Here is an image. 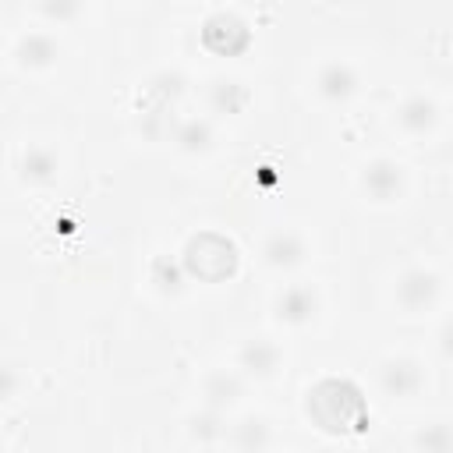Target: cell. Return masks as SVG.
Here are the masks:
<instances>
[{"label": "cell", "instance_id": "3", "mask_svg": "<svg viewBox=\"0 0 453 453\" xmlns=\"http://www.w3.org/2000/svg\"><path fill=\"white\" fill-rule=\"evenodd\" d=\"M202 46L216 57H241L251 46V28L234 11H216L202 21Z\"/></svg>", "mask_w": 453, "mask_h": 453}, {"label": "cell", "instance_id": "19", "mask_svg": "<svg viewBox=\"0 0 453 453\" xmlns=\"http://www.w3.org/2000/svg\"><path fill=\"white\" fill-rule=\"evenodd\" d=\"M149 280H152V287H156L159 294H166V297H177L191 276H188V269H184V262H180V258H170V255H156V258L149 262Z\"/></svg>", "mask_w": 453, "mask_h": 453}, {"label": "cell", "instance_id": "6", "mask_svg": "<svg viewBox=\"0 0 453 453\" xmlns=\"http://www.w3.org/2000/svg\"><path fill=\"white\" fill-rule=\"evenodd\" d=\"M379 389L389 400H411L425 389V368L414 357H386L379 365Z\"/></svg>", "mask_w": 453, "mask_h": 453}, {"label": "cell", "instance_id": "7", "mask_svg": "<svg viewBox=\"0 0 453 453\" xmlns=\"http://www.w3.org/2000/svg\"><path fill=\"white\" fill-rule=\"evenodd\" d=\"M319 290L311 283H287L280 294H276V319L287 322V326H308L315 315H319Z\"/></svg>", "mask_w": 453, "mask_h": 453}, {"label": "cell", "instance_id": "1", "mask_svg": "<svg viewBox=\"0 0 453 453\" xmlns=\"http://www.w3.org/2000/svg\"><path fill=\"white\" fill-rule=\"evenodd\" d=\"M304 414L319 432L336 435V439H350V435L365 432L372 421L365 389L347 375L319 379L304 396Z\"/></svg>", "mask_w": 453, "mask_h": 453}, {"label": "cell", "instance_id": "17", "mask_svg": "<svg viewBox=\"0 0 453 453\" xmlns=\"http://www.w3.org/2000/svg\"><path fill=\"white\" fill-rule=\"evenodd\" d=\"M170 142L188 156H202L216 145V131L205 117H184V120L170 124Z\"/></svg>", "mask_w": 453, "mask_h": 453}, {"label": "cell", "instance_id": "2", "mask_svg": "<svg viewBox=\"0 0 453 453\" xmlns=\"http://www.w3.org/2000/svg\"><path fill=\"white\" fill-rule=\"evenodd\" d=\"M180 262H184L188 276L198 283H226V280H234L241 255L230 237H223L216 230H198L184 241Z\"/></svg>", "mask_w": 453, "mask_h": 453}, {"label": "cell", "instance_id": "23", "mask_svg": "<svg viewBox=\"0 0 453 453\" xmlns=\"http://www.w3.org/2000/svg\"><path fill=\"white\" fill-rule=\"evenodd\" d=\"M439 350H442L446 361H453V319H446L442 329H439Z\"/></svg>", "mask_w": 453, "mask_h": 453}, {"label": "cell", "instance_id": "16", "mask_svg": "<svg viewBox=\"0 0 453 453\" xmlns=\"http://www.w3.org/2000/svg\"><path fill=\"white\" fill-rule=\"evenodd\" d=\"M241 396H244V379H241V372L216 368V372H209L205 382H202V403H209V407H216V411H230Z\"/></svg>", "mask_w": 453, "mask_h": 453}, {"label": "cell", "instance_id": "24", "mask_svg": "<svg viewBox=\"0 0 453 453\" xmlns=\"http://www.w3.org/2000/svg\"><path fill=\"white\" fill-rule=\"evenodd\" d=\"M106 4H120V0H106Z\"/></svg>", "mask_w": 453, "mask_h": 453}, {"label": "cell", "instance_id": "22", "mask_svg": "<svg viewBox=\"0 0 453 453\" xmlns=\"http://www.w3.org/2000/svg\"><path fill=\"white\" fill-rule=\"evenodd\" d=\"M35 7L50 25H71L81 18V0H39Z\"/></svg>", "mask_w": 453, "mask_h": 453}, {"label": "cell", "instance_id": "13", "mask_svg": "<svg viewBox=\"0 0 453 453\" xmlns=\"http://www.w3.org/2000/svg\"><path fill=\"white\" fill-rule=\"evenodd\" d=\"M357 85H361V78H357V71L347 60H329L315 74V92L326 103H347L357 92Z\"/></svg>", "mask_w": 453, "mask_h": 453}, {"label": "cell", "instance_id": "15", "mask_svg": "<svg viewBox=\"0 0 453 453\" xmlns=\"http://www.w3.org/2000/svg\"><path fill=\"white\" fill-rule=\"evenodd\" d=\"M396 124H400L403 134H414V138L432 134L435 124H439V106H435V99H428V96H421V92L407 96V99L396 106Z\"/></svg>", "mask_w": 453, "mask_h": 453}, {"label": "cell", "instance_id": "12", "mask_svg": "<svg viewBox=\"0 0 453 453\" xmlns=\"http://www.w3.org/2000/svg\"><path fill=\"white\" fill-rule=\"evenodd\" d=\"M14 60L25 71H46L60 60V42L50 32H25L14 42Z\"/></svg>", "mask_w": 453, "mask_h": 453}, {"label": "cell", "instance_id": "18", "mask_svg": "<svg viewBox=\"0 0 453 453\" xmlns=\"http://www.w3.org/2000/svg\"><path fill=\"white\" fill-rule=\"evenodd\" d=\"M188 435H191V442H198V446H216V442H223V439H226V411H216V407L202 403V411L188 418Z\"/></svg>", "mask_w": 453, "mask_h": 453}, {"label": "cell", "instance_id": "10", "mask_svg": "<svg viewBox=\"0 0 453 453\" xmlns=\"http://www.w3.org/2000/svg\"><path fill=\"white\" fill-rule=\"evenodd\" d=\"M57 173H60V156H57L53 145L32 142V145L21 149V156H18V177H21L25 184L42 188V184H53Z\"/></svg>", "mask_w": 453, "mask_h": 453}, {"label": "cell", "instance_id": "5", "mask_svg": "<svg viewBox=\"0 0 453 453\" xmlns=\"http://www.w3.org/2000/svg\"><path fill=\"white\" fill-rule=\"evenodd\" d=\"M361 191H365L375 205H393V202H400L403 191H407V173H403V166H400L396 159L375 156V159H368L365 170H361Z\"/></svg>", "mask_w": 453, "mask_h": 453}, {"label": "cell", "instance_id": "21", "mask_svg": "<svg viewBox=\"0 0 453 453\" xmlns=\"http://www.w3.org/2000/svg\"><path fill=\"white\" fill-rule=\"evenodd\" d=\"M411 446H414V449H428V453H446V449H453V425H442V421L421 425V428L414 432Z\"/></svg>", "mask_w": 453, "mask_h": 453}, {"label": "cell", "instance_id": "9", "mask_svg": "<svg viewBox=\"0 0 453 453\" xmlns=\"http://www.w3.org/2000/svg\"><path fill=\"white\" fill-rule=\"evenodd\" d=\"M280 365H283V350H280V343H273L265 336L244 340L241 350H237V368L248 379H258V382L262 379H273L280 372Z\"/></svg>", "mask_w": 453, "mask_h": 453}, {"label": "cell", "instance_id": "14", "mask_svg": "<svg viewBox=\"0 0 453 453\" xmlns=\"http://www.w3.org/2000/svg\"><path fill=\"white\" fill-rule=\"evenodd\" d=\"M205 103H209L212 113L234 117V113H241V110L251 103V92H248V85H244L241 78L216 74V78H209V85H205Z\"/></svg>", "mask_w": 453, "mask_h": 453}, {"label": "cell", "instance_id": "20", "mask_svg": "<svg viewBox=\"0 0 453 453\" xmlns=\"http://www.w3.org/2000/svg\"><path fill=\"white\" fill-rule=\"evenodd\" d=\"M226 442L234 449H265V446H273V425L262 414H248L230 428Z\"/></svg>", "mask_w": 453, "mask_h": 453}, {"label": "cell", "instance_id": "4", "mask_svg": "<svg viewBox=\"0 0 453 453\" xmlns=\"http://www.w3.org/2000/svg\"><path fill=\"white\" fill-rule=\"evenodd\" d=\"M439 290H442V280L435 269L428 265H411L400 273L396 287H393V301L403 315H421L428 308H435L439 301Z\"/></svg>", "mask_w": 453, "mask_h": 453}, {"label": "cell", "instance_id": "11", "mask_svg": "<svg viewBox=\"0 0 453 453\" xmlns=\"http://www.w3.org/2000/svg\"><path fill=\"white\" fill-rule=\"evenodd\" d=\"M304 255H308V241H304L301 230H290V226L273 230L262 244V258L273 269H294V265L304 262Z\"/></svg>", "mask_w": 453, "mask_h": 453}, {"label": "cell", "instance_id": "8", "mask_svg": "<svg viewBox=\"0 0 453 453\" xmlns=\"http://www.w3.org/2000/svg\"><path fill=\"white\" fill-rule=\"evenodd\" d=\"M180 92H184V74L180 71H159V74L149 78V85H145V120H149L145 127H149V134L156 131V120L173 110Z\"/></svg>", "mask_w": 453, "mask_h": 453}]
</instances>
